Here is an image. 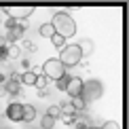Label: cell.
Here are the masks:
<instances>
[{
  "label": "cell",
  "instance_id": "obj_1",
  "mask_svg": "<svg viewBox=\"0 0 129 129\" xmlns=\"http://www.w3.org/2000/svg\"><path fill=\"white\" fill-rule=\"evenodd\" d=\"M51 25H53V30H55V34L63 36V38L76 34V21H74L72 15H68L66 11H57V13H53Z\"/></svg>",
  "mask_w": 129,
  "mask_h": 129
},
{
  "label": "cell",
  "instance_id": "obj_2",
  "mask_svg": "<svg viewBox=\"0 0 129 129\" xmlns=\"http://www.w3.org/2000/svg\"><path fill=\"white\" fill-rule=\"evenodd\" d=\"M61 63H63V68H72V66H78L80 59H83V49H80V45H68V47H63L61 53H59V57H57Z\"/></svg>",
  "mask_w": 129,
  "mask_h": 129
},
{
  "label": "cell",
  "instance_id": "obj_3",
  "mask_svg": "<svg viewBox=\"0 0 129 129\" xmlns=\"http://www.w3.org/2000/svg\"><path fill=\"white\" fill-rule=\"evenodd\" d=\"M102 93H104V85L100 83V80L95 78H89V80H83V93H80V98L85 100V104H91V102L100 100Z\"/></svg>",
  "mask_w": 129,
  "mask_h": 129
},
{
  "label": "cell",
  "instance_id": "obj_4",
  "mask_svg": "<svg viewBox=\"0 0 129 129\" xmlns=\"http://www.w3.org/2000/svg\"><path fill=\"white\" fill-rule=\"evenodd\" d=\"M42 74H45L49 80H59L61 76H66V68H63V63L57 59V57H51V59H47L42 63Z\"/></svg>",
  "mask_w": 129,
  "mask_h": 129
},
{
  "label": "cell",
  "instance_id": "obj_5",
  "mask_svg": "<svg viewBox=\"0 0 129 129\" xmlns=\"http://www.w3.org/2000/svg\"><path fill=\"white\" fill-rule=\"evenodd\" d=\"M4 13H7V17L15 19V21H25L34 13V9L32 7H13V9H4Z\"/></svg>",
  "mask_w": 129,
  "mask_h": 129
},
{
  "label": "cell",
  "instance_id": "obj_6",
  "mask_svg": "<svg viewBox=\"0 0 129 129\" xmlns=\"http://www.w3.org/2000/svg\"><path fill=\"white\" fill-rule=\"evenodd\" d=\"M7 119L13 121V123H19L21 119H23V104H19V102H11V104L7 106Z\"/></svg>",
  "mask_w": 129,
  "mask_h": 129
},
{
  "label": "cell",
  "instance_id": "obj_7",
  "mask_svg": "<svg viewBox=\"0 0 129 129\" xmlns=\"http://www.w3.org/2000/svg\"><path fill=\"white\" fill-rule=\"evenodd\" d=\"M66 93L70 95V98H76V95H80V93H83V78L70 76L68 85H66Z\"/></svg>",
  "mask_w": 129,
  "mask_h": 129
},
{
  "label": "cell",
  "instance_id": "obj_8",
  "mask_svg": "<svg viewBox=\"0 0 129 129\" xmlns=\"http://www.w3.org/2000/svg\"><path fill=\"white\" fill-rule=\"evenodd\" d=\"M2 89H4L7 95H21V83H19V78H9L7 83L2 85Z\"/></svg>",
  "mask_w": 129,
  "mask_h": 129
},
{
  "label": "cell",
  "instance_id": "obj_9",
  "mask_svg": "<svg viewBox=\"0 0 129 129\" xmlns=\"http://www.w3.org/2000/svg\"><path fill=\"white\" fill-rule=\"evenodd\" d=\"M36 76H38V72L28 70V72H23V74L19 76V83H21V85H28V87H34V85H36Z\"/></svg>",
  "mask_w": 129,
  "mask_h": 129
},
{
  "label": "cell",
  "instance_id": "obj_10",
  "mask_svg": "<svg viewBox=\"0 0 129 129\" xmlns=\"http://www.w3.org/2000/svg\"><path fill=\"white\" fill-rule=\"evenodd\" d=\"M36 119V108L32 104H23V119L21 121H25V123H32Z\"/></svg>",
  "mask_w": 129,
  "mask_h": 129
},
{
  "label": "cell",
  "instance_id": "obj_11",
  "mask_svg": "<svg viewBox=\"0 0 129 129\" xmlns=\"http://www.w3.org/2000/svg\"><path fill=\"white\" fill-rule=\"evenodd\" d=\"M53 34H55V30H53L51 23H42L38 28V36H42V38H51Z\"/></svg>",
  "mask_w": 129,
  "mask_h": 129
},
{
  "label": "cell",
  "instance_id": "obj_12",
  "mask_svg": "<svg viewBox=\"0 0 129 129\" xmlns=\"http://www.w3.org/2000/svg\"><path fill=\"white\" fill-rule=\"evenodd\" d=\"M49 40H51V45L55 47V49H63V47H66V38H63V36H59V34H53Z\"/></svg>",
  "mask_w": 129,
  "mask_h": 129
},
{
  "label": "cell",
  "instance_id": "obj_13",
  "mask_svg": "<svg viewBox=\"0 0 129 129\" xmlns=\"http://www.w3.org/2000/svg\"><path fill=\"white\" fill-rule=\"evenodd\" d=\"M59 110L63 112V114H78V112L74 110V106H72V102H70V100L61 102V104H59Z\"/></svg>",
  "mask_w": 129,
  "mask_h": 129
},
{
  "label": "cell",
  "instance_id": "obj_14",
  "mask_svg": "<svg viewBox=\"0 0 129 129\" xmlns=\"http://www.w3.org/2000/svg\"><path fill=\"white\" fill-rule=\"evenodd\" d=\"M70 102H72V106H74V110H76V112H80V110L87 108V104H85V100L80 98V95H76V98H70Z\"/></svg>",
  "mask_w": 129,
  "mask_h": 129
},
{
  "label": "cell",
  "instance_id": "obj_15",
  "mask_svg": "<svg viewBox=\"0 0 129 129\" xmlns=\"http://www.w3.org/2000/svg\"><path fill=\"white\" fill-rule=\"evenodd\" d=\"M55 121H57V119H53V116H49V114H45V116L40 119V127H42V129H53V127H55Z\"/></svg>",
  "mask_w": 129,
  "mask_h": 129
},
{
  "label": "cell",
  "instance_id": "obj_16",
  "mask_svg": "<svg viewBox=\"0 0 129 129\" xmlns=\"http://www.w3.org/2000/svg\"><path fill=\"white\" fill-rule=\"evenodd\" d=\"M19 55H21V49H19L17 42L15 45H9V59H17Z\"/></svg>",
  "mask_w": 129,
  "mask_h": 129
},
{
  "label": "cell",
  "instance_id": "obj_17",
  "mask_svg": "<svg viewBox=\"0 0 129 129\" xmlns=\"http://www.w3.org/2000/svg\"><path fill=\"white\" fill-rule=\"evenodd\" d=\"M76 116H78V114H63V112H61V114H59V121L63 123V125H74V123H76Z\"/></svg>",
  "mask_w": 129,
  "mask_h": 129
},
{
  "label": "cell",
  "instance_id": "obj_18",
  "mask_svg": "<svg viewBox=\"0 0 129 129\" xmlns=\"http://www.w3.org/2000/svg\"><path fill=\"white\" fill-rule=\"evenodd\" d=\"M47 85H49V78H47L45 74H38V76H36V85H34V87H36V89H47Z\"/></svg>",
  "mask_w": 129,
  "mask_h": 129
},
{
  "label": "cell",
  "instance_id": "obj_19",
  "mask_svg": "<svg viewBox=\"0 0 129 129\" xmlns=\"http://www.w3.org/2000/svg\"><path fill=\"white\" fill-rule=\"evenodd\" d=\"M47 114H49V116H53V119H59V114H61L59 104H53V106H49V108H47Z\"/></svg>",
  "mask_w": 129,
  "mask_h": 129
},
{
  "label": "cell",
  "instance_id": "obj_20",
  "mask_svg": "<svg viewBox=\"0 0 129 129\" xmlns=\"http://www.w3.org/2000/svg\"><path fill=\"white\" fill-rule=\"evenodd\" d=\"M68 80H70V76L66 74V76H61L59 80H55V87L59 89V91H66V85H68Z\"/></svg>",
  "mask_w": 129,
  "mask_h": 129
},
{
  "label": "cell",
  "instance_id": "obj_21",
  "mask_svg": "<svg viewBox=\"0 0 129 129\" xmlns=\"http://www.w3.org/2000/svg\"><path fill=\"white\" fill-rule=\"evenodd\" d=\"M9 59V47L0 42V61H7Z\"/></svg>",
  "mask_w": 129,
  "mask_h": 129
},
{
  "label": "cell",
  "instance_id": "obj_22",
  "mask_svg": "<svg viewBox=\"0 0 129 129\" xmlns=\"http://www.w3.org/2000/svg\"><path fill=\"white\" fill-rule=\"evenodd\" d=\"M102 129H121V125L116 121H106L104 125H102Z\"/></svg>",
  "mask_w": 129,
  "mask_h": 129
},
{
  "label": "cell",
  "instance_id": "obj_23",
  "mask_svg": "<svg viewBox=\"0 0 129 129\" xmlns=\"http://www.w3.org/2000/svg\"><path fill=\"white\" fill-rule=\"evenodd\" d=\"M15 25H17V21H15V19H11V17L4 19V28H7V32H11V30L15 28Z\"/></svg>",
  "mask_w": 129,
  "mask_h": 129
},
{
  "label": "cell",
  "instance_id": "obj_24",
  "mask_svg": "<svg viewBox=\"0 0 129 129\" xmlns=\"http://www.w3.org/2000/svg\"><path fill=\"white\" fill-rule=\"evenodd\" d=\"M23 47H25L28 51H36V49H38V47H36V45H34L32 40H23Z\"/></svg>",
  "mask_w": 129,
  "mask_h": 129
},
{
  "label": "cell",
  "instance_id": "obj_25",
  "mask_svg": "<svg viewBox=\"0 0 129 129\" xmlns=\"http://www.w3.org/2000/svg\"><path fill=\"white\" fill-rule=\"evenodd\" d=\"M74 129H89V125L85 121H76V123H74Z\"/></svg>",
  "mask_w": 129,
  "mask_h": 129
},
{
  "label": "cell",
  "instance_id": "obj_26",
  "mask_svg": "<svg viewBox=\"0 0 129 129\" xmlns=\"http://www.w3.org/2000/svg\"><path fill=\"white\" fill-rule=\"evenodd\" d=\"M21 68H23V72H28L30 70V59H21Z\"/></svg>",
  "mask_w": 129,
  "mask_h": 129
},
{
  "label": "cell",
  "instance_id": "obj_27",
  "mask_svg": "<svg viewBox=\"0 0 129 129\" xmlns=\"http://www.w3.org/2000/svg\"><path fill=\"white\" fill-rule=\"evenodd\" d=\"M36 95H38V98H47V95H49V89H38Z\"/></svg>",
  "mask_w": 129,
  "mask_h": 129
},
{
  "label": "cell",
  "instance_id": "obj_28",
  "mask_svg": "<svg viewBox=\"0 0 129 129\" xmlns=\"http://www.w3.org/2000/svg\"><path fill=\"white\" fill-rule=\"evenodd\" d=\"M7 80H9V76H7V74H4V72H0V85H4V83H7Z\"/></svg>",
  "mask_w": 129,
  "mask_h": 129
},
{
  "label": "cell",
  "instance_id": "obj_29",
  "mask_svg": "<svg viewBox=\"0 0 129 129\" xmlns=\"http://www.w3.org/2000/svg\"><path fill=\"white\" fill-rule=\"evenodd\" d=\"M89 129H98V127H89Z\"/></svg>",
  "mask_w": 129,
  "mask_h": 129
}]
</instances>
